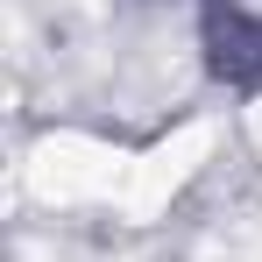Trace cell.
Segmentation results:
<instances>
[{"label": "cell", "instance_id": "1", "mask_svg": "<svg viewBox=\"0 0 262 262\" xmlns=\"http://www.w3.org/2000/svg\"><path fill=\"white\" fill-rule=\"evenodd\" d=\"M213 71L220 78H241V85H255L262 78V21L248 14H213Z\"/></svg>", "mask_w": 262, "mask_h": 262}]
</instances>
